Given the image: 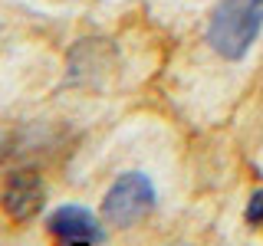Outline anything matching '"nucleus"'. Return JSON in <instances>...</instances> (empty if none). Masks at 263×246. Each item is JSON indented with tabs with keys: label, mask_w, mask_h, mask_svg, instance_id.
<instances>
[{
	"label": "nucleus",
	"mask_w": 263,
	"mask_h": 246,
	"mask_svg": "<svg viewBox=\"0 0 263 246\" xmlns=\"http://www.w3.org/2000/svg\"><path fill=\"white\" fill-rule=\"evenodd\" d=\"M263 33V0H217L208 16L204 43L224 63H240Z\"/></svg>",
	"instance_id": "1"
},
{
	"label": "nucleus",
	"mask_w": 263,
	"mask_h": 246,
	"mask_svg": "<svg viewBox=\"0 0 263 246\" xmlns=\"http://www.w3.org/2000/svg\"><path fill=\"white\" fill-rule=\"evenodd\" d=\"M158 203V191L155 184L148 180V174H138V171H125L115 184L105 191L102 200V217L109 227L125 230L138 220H145L148 213L155 210Z\"/></svg>",
	"instance_id": "2"
},
{
	"label": "nucleus",
	"mask_w": 263,
	"mask_h": 246,
	"mask_svg": "<svg viewBox=\"0 0 263 246\" xmlns=\"http://www.w3.org/2000/svg\"><path fill=\"white\" fill-rule=\"evenodd\" d=\"M46 227H49V236L60 246H99L105 240L102 223L86 207H76V203H66V207L53 210Z\"/></svg>",
	"instance_id": "3"
},
{
	"label": "nucleus",
	"mask_w": 263,
	"mask_h": 246,
	"mask_svg": "<svg viewBox=\"0 0 263 246\" xmlns=\"http://www.w3.org/2000/svg\"><path fill=\"white\" fill-rule=\"evenodd\" d=\"M43 180H40L33 171H16L10 174V180L4 184V210L10 213L13 220H30L43 210Z\"/></svg>",
	"instance_id": "4"
},
{
	"label": "nucleus",
	"mask_w": 263,
	"mask_h": 246,
	"mask_svg": "<svg viewBox=\"0 0 263 246\" xmlns=\"http://www.w3.org/2000/svg\"><path fill=\"white\" fill-rule=\"evenodd\" d=\"M247 223H253V227L263 223V191H257L247 200Z\"/></svg>",
	"instance_id": "5"
}]
</instances>
